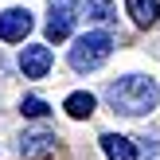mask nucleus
<instances>
[{
    "label": "nucleus",
    "mask_w": 160,
    "mask_h": 160,
    "mask_svg": "<svg viewBox=\"0 0 160 160\" xmlns=\"http://www.w3.org/2000/svg\"><path fill=\"white\" fill-rule=\"evenodd\" d=\"M106 98H109V106H113L117 113L141 117V113H152L156 109L160 86L152 82V78H145V74H125V78H117V82L106 86Z\"/></svg>",
    "instance_id": "f257e3e1"
},
{
    "label": "nucleus",
    "mask_w": 160,
    "mask_h": 160,
    "mask_svg": "<svg viewBox=\"0 0 160 160\" xmlns=\"http://www.w3.org/2000/svg\"><path fill=\"white\" fill-rule=\"evenodd\" d=\"M113 55V35L109 31H86V35L74 39L70 47V67L82 74V70H98L102 62Z\"/></svg>",
    "instance_id": "f03ea898"
},
{
    "label": "nucleus",
    "mask_w": 160,
    "mask_h": 160,
    "mask_svg": "<svg viewBox=\"0 0 160 160\" xmlns=\"http://www.w3.org/2000/svg\"><path fill=\"white\" fill-rule=\"evenodd\" d=\"M78 23V0H47V39L62 43Z\"/></svg>",
    "instance_id": "7ed1b4c3"
},
{
    "label": "nucleus",
    "mask_w": 160,
    "mask_h": 160,
    "mask_svg": "<svg viewBox=\"0 0 160 160\" xmlns=\"http://www.w3.org/2000/svg\"><path fill=\"white\" fill-rule=\"evenodd\" d=\"M51 67H55V55H51L47 43H28V47L20 51V70H23V78H47Z\"/></svg>",
    "instance_id": "20e7f679"
},
{
    "label": "nucleus",
    "mask_w": 160,
    "mask_h": 160,
    "mask_svg": "<svg viewBox=\"0 0 160 160\" xmlns=\"http://www.w3.org/2000/svg\"><path fill=\"white\" fill-rule=\"evenodd\" d=\"M31 12L28 8H8V12H0V39L4 43H23V39L31 35Z\"/></svg>",
    "instance_id": "39448f33"
},
{
    "label": "nucleus",
    "mask_w": 160,
    "mask_h": 160,
    "mask_svg": "<svg viewBox=\"0 0 160 160\" xmlns=\"http://www.w3.org/2000/svg\"><path fill=\"white\" fill-rule=\"evenodd\" d=\"M125 8H129L137 28H152L160 20V0H125Z\"/></svg>",
    "instance_id": "423d86ee"
},
{
    "label": "nucleus",
    "mask_w": 160,
    "mask_h": 160,
    "mask_svg": "<svg viewBox=\"0 0 160 160\" xmlns=\"http://www.w3.org/2000/svg\"><path fill=\"white\" fill-rule=\"evenodd\" d=\"M102 152L109 160H137V148H133L129 137H121V133H106L102 137Z\"/></svg>",
    "instance_id": "0eeeda50"
},
{
    "label": "nucleus",
    "mask_w": 160,
    "mask_h": 160,
    "mask_svg": "<svg viewBox=\"0 0 160 160\" xmlns=\"http://www.w3.org/2000/svg\"><path fill=\"white\" fill-rule=\"evenodd\" d=\"M94 106H98V98H94V94H86V90H74L67 102H62V109H67V113L74 117V121L90 117V113H94Z\"/></svg>",
    "instance_id": "6e6552de"
},
{
    "label": "nucleus",
    "mask_w": 160,
    "mask_h": 160,
    "mask_svg": "<svg viewBox=\"0 0 160 160\" xmlns=\"http://www.w3.org/2000/svg\"><path fill=\"white\" fill-rule=\"evenodd\" d=\"M55 141H59V137H55V133H47V129H39V133H28V137L20 141V152H23V156L51 152V148H55Z\"/></svg>",
    "instance_id": "1a4fd4ad"
},
{
    "label": "nucleus",
    "mask_w": 160,
    "mask_h": 160,
    "mask_svg": "<svg viewBox=\"0 0 160 160\" xmlns=\"http://www.w3.org/2000/svg\"><path fill=\"white\" fill-rule=\"evenodd\" d=\"M78 16H86L90 23H109L113 20V0H86Z\"/></svg>",
    "instance_id": "9d476101"
},
{
    "label": "nucleus",
    "mask_w": 160,
    "mask_h": 160,
    "mask_svg": "<svg viewBox=\"0 0 160 160\" xmlns=\"http://www.w3.org/2000/svg\"><path fill=\"white\" fill-rule=\"evenodd\" d=\"M20 113H23V117H47L51 109H47L43 98H23V102H20Z\"/></svg>",
    "instance_id": "9b49d317"
}]
</instances>
